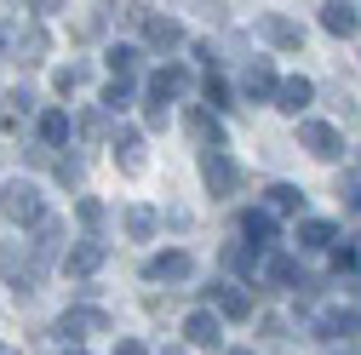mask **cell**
<instances>
[{"label":"cell","instance_id":"6da1fadb","mask_svg":"<svg viewBox=\"0 0 361 355\" xmlns=\"http://www.w3.org/2000/svg\"><path fill=\"white\" fill-rule=\"evenodd\" d=\"M0 206H6V218L12 224H47V206H40V189L35 184H23V178H12L6 189H0Z\"/></svg>","mask_w":361,"mask_h":355},{"label":"cell","instance_id":"7a4b0ae2","mask_svg":"<svg viewBox=\"0 0 361 355\" xmlns=\"http://www.w3.org/2000/svg\"><path fill=\"white\" fill-rule=\"evenodd\" d=\"M201 178H207V195H212V201H230V195L241 189V166L224 155V149H207V155H201Z\"/></svg>","mask_w":361,"mask_h":355},{"label":"cell","instance_id":"3957f363","mask_svg":"<svg viewBox=\"0 0 361 355\" xmlns=\"http://www.w3.org/2000/svg\"><path fill=\"white\" fill-rule=\"evenodd\" d=\"M298 144H304L310 155H322V161H338V155H344L338 126H327V120H298Z\"/></svg>","mask_w":361,"mask_h":355},{"label":"cell","instance_id":"277c9868","mask_svg":"<svg viewBox=\"0 0 361 355\" xmlns=\"http://www.w3.org/2000/svg\"><path fill=\"white\" fill-rule=\"evenodd\" d=\"M58 332H63L69 344H80V338H92V332H109V316H104V309H92V304H80V309H63Z\"/></svg>","mask_w":361,"mask_h":355},{"label":"cell","instance_id":"5b68a950","mask_svg":"<svg viewBox=\"0 0 361 355\" xmlns=\"http://www.w3.org/2000/svg\"><path fill=\"white\" fill-rule=\"evenodd\" d=\"M144 275H149V281H190V275H195V258H190V252H161V258L144 263Z\"/></svg>","mask_w":361,"mask_h":355},{"label":"cell","instance_id":"8992f818","mask_svg":"<svg viewBox=\"0 0 361 355\" xmlns=\"http://www.w3.org/2000/svg\"><path fill=\"white\" fill-rule=\"evenodd\" d=\"M276 86H281V80H276V69H269L264 58H252V63H247V75H241V92H247L252 104H264V98H276Z\"/></svg>","mask_w":361,"mask_h":355},{"label":"cell","instance_id":"52a82bcc","mask_svg":"<svg viewBox=\"0 0 361 355\" xmlns=\"http://www.w3.org/2000/svg\"><path fill=\"white\" fill-rule=\"evenodd\" d=\"M0 270H6V281L18 287V292H29L35 287V263H29V252L12 241V247H0Z\"/></svg>","mask_w":361,"mask_h":355},{"label":"cell","instance_id":"ba28073f","mask_svg":"<svg viewBox=\"0 0 361 355\" xmlns=\"http://www.w3.org/2000/svg\"><path fill=\"white\" fill-rule=\"evenodd\" d=\"M98 263H104V241H98V235H86L80 247L63 252V270H69V275H92Z\"/></svg>","mask_w":361,"mask_h":355},{"label":"cell","instance_id":"9c48e42d","mask_svg":"<svg viewBox=\"0 0 361 355\" xmlns=\"http://www.w3.org/2000/svg\"><path fill=\"white\" fill-rule=\"evenodd\" d=\"M184 86H190V75H184V69H155V75H149V104H155V109H166L178 92H184Z\"/></svg>","mask_w":361,"mask_h":355},{"label":"cell","instance_id":"30bf717a","mask_svg":"<svg viewBox=\"0 0 361 355\" xmlns=\"http://www.w3.org/2000/svg\"><path fill=\"white\" fill-rule=\"evenodd\" d=\"M184 338H190L195 349H218V344H224V332H218V316H207V309H195V316L184 321Z\"/></svg>","mask_w":361,"mask_h":355},{"label":"cell","instance_id":"8fae6325","mask_svg":"<svg viewBox=\"0 0 361 355\" xmlns=\"http://www.w3.org/2000/svg\"><path fill=\"white\" fill-rule=\"evenodd\" d=\"M310 98H315V86H310L304 75H287V80L276 86V109H287V115H298Z\"/></svg>","mask_w":361,"mask_h":355},{"label":"cell","instance_id":"7c38bea8","mask_svg":"<svg viewBox=\"0 0 361 355\" xmlns=\"http://www.w3.org/2000/svg\"><path fill=\"white\" fill-rule=\"evenodd\" d=\"M338 241V230L327 224V218H304V224H298V247H310V252H327Z\"/></svg>","mask_w":361,"mask_h":355},{"label":"cell","instance_id":"4fadbf2b","mask_svg":"<svg viewBox=\"0 0 361 355\" xmlns=\"http://www.w3.org/2000/svg\"><path fill=\"white\" fill-rule=\"evenodd\" d=\"M298 206H304V195H298L293 184H269V189H264V212H269V218H287V212H298Z\"/></svg>","mask_w":361,"mask_h":355},{"label":"cell","instance_id":"5bb4252c","mask_svg":"<svg viewBox=\"0 0 361 355\" xmlns=\"http://www.w3.org/2000/svg\"><path fill=\"white\" fill-rule=\"evenodd\" d=\"M241 235L252 241V252H258V247H269V241H276V218H269L264 206H258V212H247V218H241Z\"/></svg>","mask_w":361,"mask_h":355},{"label":"cell","instance_id":"9a60e30c","mask_svg":"<svg viewBox=\"0 0 361 355\" xmlns=\"http://www.w3.org/2000/svg\"><path fill=\"white\" fill-rule=\"evenodd\" d=\"M264 35L276 40V46H287V52H298V46H304V29H298L293 18H264Z\"/></svg>","mask_w":361,"mask_h":355},{"label":"cell","instance_id":"2e32d148","mask_svg":"<svg viewBox=\"0 0 361 355\" xmlns=\"http://www.w3.org/2000/svg\"><path fill=\"white\" fill-rule=\"evenodd\" d=\"M144 35H149V46H161V52H172L178 40H184V29H178L172 18H144Z\"/></svg>","mask_w":361,"mask_h":355},{"label":"cell","instance_id":"e0dca14e","mask_svg":"<svg viewBox=\"0 0 361 355\" xmlns=\"http://www.w3.org/2000/svg\"><path fill=\"white\" fill-rule=\"evenodd\" d=\"M322 327H327L333 338H361V309H327Z\"/></svg>","mask_w":361,"mask_h":355},{"label":"cell","instance_id":"ac0fdd59","mask_svg":"<svg viewBox=\"0 0 361 355\" xmlns=\"http://www.w3.org/2000/svg\"><path fill=\"white\" fill-rule=\"evenodd\" d=\"M212 298H218V309H224V316H252V298L241 292V287H230V281H224V287H212Z\"/></svg>","mask_w":361,"mask_h":355},{"label":"cell","instance_id":"d6986e66","mask_svg":"<svg viewBox=\"0 0 361 355\" xmlns=\"http://www.w3.org/2000/svg\"><path fill=\"white\" fill-rule=\"evenodd\" d=\"M355 6H338V0H333V6H322V29L327 35H355Z\"/></svg>","mask_w":361,"mask_h":355},{"label":"cell","instance_id":"ffe728a7","mask_svg":"<svg viewBox=\"0 0 361 355\" xmlns=\"http://www.w3.org/2000/svg\"><path fill=\"white\" fill-rule=\"evenodd\" d=\"M121 172H144V138H138V132H121Z\"/></svg>","mask_w":361,"mask_h":355},{"label":"cell","instance_id":"44dd1931","mask_svg":"<svg viewBox=\"0 0 361 355\" xmlns=\"http://www.w3.org/2000/svg\"><path fill=\"white\" fill-rule=\"evenodd\" d=\"M264 275H269V281H276V287H293V281L304 287V275H298V263H293L287 252H276V258H269V263H264Z\"/></svg>","mask_w":361,"mask_h":355},{"label":"cell","instance_id":"7402d4cb","mask_svg":"<svg viewBox=\"0 0 361 355\" xmlns=\"http://www.w3.org/2000/svg\"><path fill=\"white\" fill-rule=\"evenodd\" d=\"M40 138H47V149H58L69 138V115L63 109H47V115H40Z\"/></svg>","mask_w":361,"mask_h":355},{"label":"cell","instance_id":"603a6c76","mask_svg":"<svg viewBox=\"0 0 361 355\" xmlns=\"http://www.w3.org/2000/svg\"><path fill=\"white\" fill-rule=\"evenodd\" d=\"M126 230L138 235V241H149V235H155V212H149V206H132V212H126Z\"/></svg>","mask_w":361,"mask_h":355},{"label":"cell","instance_id":"cb8c5ba5","mask_svg":"<svg viewBox=\"0 0 361 355\" xmlns=\"http://www.w3.org/2000/svg\"><path fill=\"white\" fill-rule=\"evenodd\" d=\"M109 69H115V75L126 80L132 69H138V46H109Z\"/></svg>","mask_w":361,"mask_h":355},{"label":"cell","instance_id":"d4e9b609","mask_svg":"<svg viewBox=\"0 0 361 355\" xmlns=\"http://www.w3.org/2000/svg\"><path fill=\"white\" fill-rule=\"evenodd\" d=\"M58 235H63V224H58V218H47V224H40V241H35V252H40V258H52V252H58Z\"/></svg>","mask_w":361,"mask_h":355},{"label":"cell","instance_id":"484cf974","mask_svg":"<svg viewBox=\"0 0 361 355\" xmlns=\"http://www.w3.org/2000/svg\"><path fill=\"white\" fill-rule=\"evenodd\" d=\"M126 104H132V86H126V80H109V86H104V109H115V115H121Z\"/></svg>","mask_w":361,"mask_h":355},{"label":"cell","instance_id":"4316f807","mask_svg":"<svg viewBox=\"0 0 361 355\" xmlns=\"http://www.w3.org/2000/svg\"><path fill=\"white\" fill-rule=\"evenodd\" d=\"M29 104H35V92H23V86H18V92L6 98V126H18V120L29 115Z\"/></svg>","mask_w":361,"mask_h":355},{"label":"cell","instance_id":"83f0119b","mask_svg":"<svg viewBox=\"0 0 361 355\" xmlns=\"http://www.w3.org/2000/svg\"><path fill=\"white\" fill-rule=\"evenodd\" d=\"M75 212H80V224H86V230H98V224H104V206H98L92 195H86V201H80Z\"/></svg>","mask_w":361,"mask_h":355},{"label":"cell","instance_id":"f1b7e54d","mask_svg":"<svg viewBox=\"0 0 361 355\" xmlns=\"http://www.w3.org/2000/svg\"><path fill=\"white\" fill-rule=\"evenodd\" d=\"M230 263H235L241 275H252V270H258V252H247V247H230Z\"/></svg>","mask_w":361,"mask_h":355},{"label":"cell","instance_id":"f546056e","mask_svg":"<svg viewBox=\"0 0 361 355\" xmlns=\"http://www.w3.org/2000/svg\"><path fill=\"white\" fill-rule=\"evenodd\" d=\"M338 195H344V201L361 212V172H350V178H344V184H338Z\"/></svg>","mask_w":361,"mask_h":355},{"label":"cell","instance_id":"4dcf8cb0","mask_svg":"<svg viewBox=\"0 0 361 355\" xmlns=\"http://www.w3.org/2000/svg\"><path fill=\"white\" fill-rule=\"evenodd\" d=\"M333 270H355V247H333Z\"/></svg>","mask_w":361,"mask_h":355},{"label":"cell","instance_id":"1f68e13d","mask_svg":"<svg viewBox=\"0 0 361 355\" xmlns=\"http://www.w3.org/2000/svg\"><path fill=\"white\" fill-rule=\"evenodd\" d=\"M80 86V69H58V92H75Z\"/></svg>","mask_w":361,"mask_h":355},{"label":"cell","instance_id":"d6a6232c","mask_svg":"<svg viewBox=\"0 0 361 355\" xmlns=\"http://www.w3.org/2000/svg\"><path fill=\"white\" fill-rule=\"evenodd\" d=\"M115 355H149V349H144L138 338H126V344H115Z\"/></svg>","mask_w":361,"mask_h":355},{"label":"cell","instance_id":"836d02e7","mask_svg":"<svg viewBox=\"0 0 361 355\" xmlns=\"http://www.w3.org/2000/svg\"><path fill=\"white\" fill-rule=\"evenodd\" d=\"M230 355H252V349H230Z\"/></svg>","mask_w":361,"mask_h":355},{"label":"cell","instance_id":"e575fe53","mask_svg":"<svg viewBox=\"0 0 361 355\" xmlns=\"http://www.w3.org/2000/svg\"><path fill=\"white\" fill-rule=\"evenodd\" d=\"M0 46H6V29H0Z\"/></svg>","mask_w":361,"mask_h":355},{"label":"cell","instance_id":"d590c367","mask_svg":"<svg viewBox=\"0 0 361 355\" xmlns=\"http://www.w3.org/2000/svg\"><path fill=\"white\" fill-rule=\"evenodd\" d=\"M0 355H12V349H6V344H0Z\"/></svg>","mask_w":361,"mask_h":355},{"label":"cell","instance_id":"8d00e7d4","mask_svg":"<svg viewBox=\"0 0 361 355\" xmlns=\"http://www.w3.org/2000/svg\"><path fill=\"white\" fill-rule=\"evenodd\" d=\"M355 292H361V275H355Z\"/></svg>","mask_w":361,"mask_h":355},{"label":"cell","instance_id":"74e56055","mask_svg":"<svg viewBox=\"0 0 361 355\" xmlns=\"http://www.w3.org/2000/svg\"><path fill=\"white\" fill-rule=\"evenodd\" d=\"M161 355H178V349H161Z\"/></svg>","mask_w":361,"mask_h":355},{"label":"cell","instance_id":"f35d334b","mask_svg":"<svg viewBox=\"0 0 361 355\" xmlns=\"http://www.w3.org/2000/svg\"><path fill=\"white\" fill-rule=\"evenodd\" d=\"M69 355H80V349H69Z\"/></svg>","mask_w":361,"mask_h":355}]
</instances>
